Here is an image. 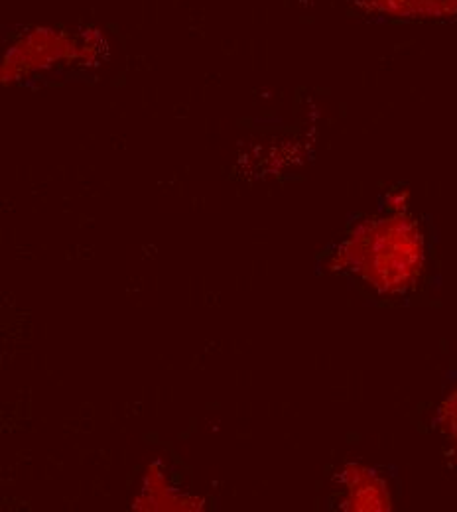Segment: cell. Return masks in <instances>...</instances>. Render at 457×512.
<instances>
[{
	"mask_svg": "<svg viewBox=\"0 0 457 512\" xmlns=\"http://www.w3.org/2000/svg\"><path fill=\"white\" fill-rule=\"evenodd\" d=\"M424 243L404 217L363 223L335 255V266L359 274L379 292H402L422 272Z\"/></svg>",
	"mask_w": 457,
	"mask_h": 512,
	"instance_id": "obj_1",
	"label": "cell"
},
{
	"mask_svg": "<svg viewBox=\"0 0 457 512\" xmlns=\"http://www.w3.org/2000/svg\"><path fill=\"white\" fill-rule=\"evenodd\" d=\"M347 489L343 509L347 511H389L391 497L383 479L361 465H347L341 473Z\"/></svg>",
	"mask_w": 457,
	"mask_h": 512,
	"instance_id": "obj_2",
	"label": "cell"
},
{
	"mask_svg": "<svg viewBox=\"0 0 457 512\" xmlns=\"http://www.w3.org/2000/svg\"><path fill=\"white\" fill-rule=\"evenodd\" d=\"M188 505L190 503L186 499L178 497L174 489L168 487L166 475L158 471L156 465H152L146 473L144 489L132 507L138 511H180V509L192 511V507Z\"/></svg>",
	"mask_w": 457,
	"mask_h": 512,
	"instance_id": "obj_3",
	"label": "cell"
},
{
	"mask_svg": "<svg viewBox=\"0 0 457 512\" xmlns=\"http://www.w3.org/2000/svg\"><path fill=\"white\" fill-rule=\"evenodd\" d=\"M440 424L444 428V432L448 434V438L454 442L457 449V392H454L446 404L442 406V414H440Z\"/></svg>",
	"mask_w": 457,
	"mask_h": 512,
	"instance_id": "obj_4",
	"label": "cell"
}]
</instances>
